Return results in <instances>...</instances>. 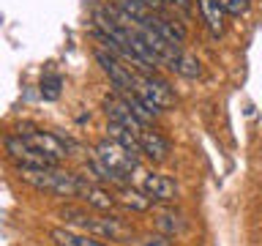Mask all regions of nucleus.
<instances>
[{"label": "nucleus", "mask_w": 262, "mask_h": 246, "mask_svg": "<svg viewBox=\"0 0 262 246\" xmlns=\"http://www.w3.org/2000/svg\"><path fill=\"white\" fill-rule=\"evenodd\" d=\"M104 112H106V120H115V123H123V126H128V129H134L139 131L145 126L142 120L134 115V110H131V104H128V98L126 96H106L104 98Z\"/></svg>", "instance_id": "6e6552de"}, {"label": "nucleus", "mask_w": 262, "mask_h": 246, "mask_svg": "<svg viewBox=\"0 0 262 246\" xmlns=\"http://www.w3.org/2000/svg\"><path fill=\"white\" fill-rule=\"evenodd\" d=\"M3 148H6V159L14 167H57L55 159H49L47 153L33 148L22 134H6Z\"/></svg>", "instance_id": "20e7f679"}, {"label": "nucleus", "mask_w": 262, "mask_h": 246, "mask_svg": "<svg viewBox=\"0 0 262 246\" xmlns=\"http://www.w3.org/2000/svg\"><path fill=\"white\" fill-rule=\"evenodd\" d=\"M60 88H63V77H60V74H44V77H41V96H44L47 101L60 98Z\"/></svg>", "instance_id": "412c9836"}, {"label": "nucleus", "mask_w": 262, "mask_h": 246, "mask_svg": "<svg viewBox=\"0 0 262 246\" xmlns=\"http://www.w3.org/2000/svg\"><path fill=\"white\" fill-rule=\"evenodd\" d=\"M57 216L66 221V227L82 230L88 235H96L101 241H118V243H131L134 238V230H131L123 219L118 216H98V213H90L79 205H63L57 208Z\"/></svg>", "instance_id": "f257e3e1"}, {"label": "nucleus", "mask_w": 262, "mask_h": 246, "mask_svg": "<svg viewBox=\"0 0 262 246\" xmlns=\"http://www.w3.org/2000/svg\"><path fill=\"white\" fill-rule=\"evenodd\" d=\"M139 142H142V156H147L150 161L161 164L169 159V142L161 131H153L150 126L139 129Z\"/></svg>", "instance_id": "9b49d317"}, {"label": "nucleus", "mask_w": 262, "mask_h": 246, "mask_svg": "<svg viewBox=\"0 0 262 246\" xmlns=\"http://www.w3.org/2000/svg\"><path fill=\"white\" fill-rule=\"evenodd\" d=\"M164 3H167V6H172V0H164Z\"/></svg>", "instance_id": "a878e982"}, {"label": "nucleus", "mask_w": 262, "mask_h": 246, "mask_svg": "<svg viewBox=\"0 0 262 246\" xmlns=\"http://www.w3.org/2000/svg\"><path fill=\"white\" fill-rule=\"evenodd\" d=\"M128 246H175V241H172L169 235H164V233H147V235H137V238H131V243Z\"/></svg>", "instance_id": "4be33fe9"}, {"label": "nucleus", "mask_w": 262, "mask_h": 246, "mask_svg": "<svg viewBox=\"0 0 262 246\" xmlns=\"http://www.w3.org/2000/svg\"><path fill=\"white\" fill-rule=\"evenodd\" d=\"M16 175L22 183L55 197H79L82 192V178L60 167H16Z\"/></svg>", "instance_id": "f03ea898"}, {"label": "nucleus", "mask_w": 262, "mask_h": 246, "mask_svg": "<svg viewBox=\"0 0 262 246\" xmlns=\"http://www.w3.org/2000/svg\"><path fill=\"white\" fill-rule=\"evenodd\" d=\"M93 55H96V63L104 69V74L112 79V85L118 88V93H120V96L134 93V90H137V77L126 69V66L120 63V57H118V55H112L110 49H96Z\"/></svg>", "instance_id": "0eeeda50"}, {"label": "nucleus", "mask_w": 262, "mask_h": 246, "mask_svg": "<svg viewBox=\"0 0 262 246\" xmlns=\"http://www.w3.org/2000/svg\"><path fill=\"white\" fill-rule=\"evenodd\" d=\"M115 197H118V205L120 208H126V211H134V213H145V211H150L153 208V197L145 192V189H134V186H128V183H123L115 189Z\"/></svg>", "instance_id": "f8f14e48"}, {"label": "nucleus", "mask_w": 262, "mask_h": 246, "mask_svg": "<svg viewBox=\"0 0 262 246\" xmlns=\"http://www.w3.org/2000/svg\"><path fill=\"white\" fill-rule=\"evenodd\" d=\"M196 6H200V14H202V22L208 25V30L213 33V36H224V28H227V22H224V16L227 11L221 8L219 0H196Z\"/></svg>", "instance_id": "2eb2a0df"}, {"label": "nucleus", "mask_w": 262, "mask_h": 246, "mask_svg": "<svg viewBox=\"0 0 262 246\" xmlns=\"http://www.w3.org/2000/svg\"><path fill=\"white\" fill-rule=\"evenodd\" d=\"M79 197L90 205V208H96V211H115V208H118V197H115V192L104 189V183H96V180H85V178H82Z\"/></svg>", "instance_id": "9d476101"}, {"label": "nucleus", "mask_w": 262, "mask_h": 246, "mask_svg": "<svg viewBox=\"0 0 262 246\" xmlns=\"http://www.w3.org/2000/svg\"><path fill=\"white\" fill-rule=\"evenodd\" d=\"M156 230L164 235H169V238L183 235L188 230V219L180 211H161L159 216H156Z\"/></svg>", "instance_id": "a211bd4d"}, {"label": "nucleus", "mask_w": 262, "mask_h": 246, "mask_svg": "<svg viewBox=\"0 0 262 246\" xmlns=\"http://www.w3.org/2000/svg\"><path fill=\"white\" fill-rule=\"evenodd\" d=\"M219 3L229 16H243L251 8V0H219Z\"/></svg>", "instance_id": "5701e85b"}, {"label": "nucleus", "mask_w": 262, "mask_h": 246, "mask_svg": "<svg viewBox=\"0 0 262 246\" xmlns=\"http://www.w3.org/2000/svg\"><path fill=\"white\" fill-rule=\"evenodd\" d=\"M93 153L106 164V167L118 170V172H123V175H128V178H131V172H139V159H137V156H131L123 145H118L112 137L98 139L96 148H93Z\"/></svg>", "instance_id": "423d86ee"}, {"label": "nucleus", "mask_w": 262, "mask_h": 246, "mask_svg": "<svg viewBox=\"0 0 262 246\" xmlns=\"http://www.w3.org/2000/svg\"><path fill=\"white\" fill-rule=\"evenodd\" d=\"M16 134H22L33 148H38L41 153H47L49 159H55L57 164L71 156V142L63 139V137H57V134H52V131H41V129H33V126H19Z\"/></svg>", "instance_id": "39448f33"}, {"label": "nucleus", "mask_w": 262, "mask_h": 246, "mask_svg": "<svg viewBox=\"0 0 262 246\" xmlns=\"http://www.w3.org/2000/svg\"><path fill=\"white\" fill-rule=\"evenodd\" d=\"M147 22H150L153 28H156V30H159L161 36H164V38L169 41V44L180 47V44H183V41H186V28H183V25H180V22L169 19V16H164V14H153L150 19H147Z\"/></svg>", "instance_id": "f3484780"}, {"label": "nucleus", "mask_w": 262, "mask_h": 246, "mask_svg": "<svg viewBox=\"0 0 262 246\" xmlns=\"http://www.w3.org/2000/svg\"><path fill=\"white\" fill-rule=\"evenodd\" d=\"M142 189L156 202H175V197H178V183L169 175H161V172H145Z\"/></svg>", "instance_id": "1a4fd4ad"}, {"label": "nucleus", "mask_w": 262, "mask_h": 246, "mask_svg": "<svg viewBox=\"0 0 262 246\" xmlns=\"http://www.w3.org/2000/svg\"><path fill=\"white\" fill-rule=\"evenodd\" d=\"M142 3L150 8L153 14H164V8H167V3H164V0H142Z\"/></svg>", "instance_id": "b1692460"}, {"label": "nucleus", "mask_w": 262, "mask_h": 246, "mask_svg": "<svg viewBox=\"0 0 262 246\" xmlns=\"http://www.w3.org/2000/svg\"><path fill=\"white\" fill-rule=\"evenodd\" d=\"M172 6H175V8H180V11H183L186 16L191 14V0H172Z\"/></svg>", "instance_id": "393cba45"}, {"label": "nucleus", "mask_w": 262, "mask_h": 246, "mask_svg": "<svg viewBox=\"0 0 262 246\" xmlns=\"http://www.w3.org/2000/svg\"><path fill=\"white\" fill-rule=\"evenodd\" d=\"M49 238H52L55 246H106L101 238L88 235V233L74 230V227H52L49 230Z\"/></svg>", "instance_id": "4468645a"}, {"label": "nucleus", "mask_w": 262, "mask_h": 246, "mask_svg": "<svg viewBox=\"0 0 262 246\" xmlns=\"http://www.w3.org/2000/svg\"><path fill=\"white\" fill-rule=\"evenodd\" d=\"M169 69L175 74H180V77H186V79H200L202 77V63L196 60L194 55H188V52H180Z\"/></svg>", "instance_id": "6ab92c4d"}, {"label": "nucleus", "mask_w": 262, "mask_h": 246, "mask_svg": "<svg viewBox=\"0 0 262 246\" xmlns=\"http://www.w3.org/2000/svg\"><path fill=\"white\" fill-rule=\"evenodd\" d=\"M134 93L142 98V104L150 110L153 118H159L161 110H169L172 104H175V93H172L169 82L159 79L156 74H142V77L137 79V90Z\"/></svg>", "instance_id": "7ed1b4c3"}, {"label": "nucleus", "mask_w": 262, "mask_h": 246, "mask_svg": "<svg viewBox=\"0 0 262 246\" xmlns=\"http://www.w3.org/2000/svg\"><path fill=\"white\" fill-rule=\"evenodd\" d=\"M82 170L88 172L90 180H96V183H104V186H123V183H128V175H123V172L106 167V164L98 159L96 153L85 161V167H82Z\"/></svg>", "instance_id": "ddd939ff"}, {"label": "nucleus", "mask_w": 262, "mask_h": 246, "mask_svg": "<svg viewBox=\"0 0 262 246\" xmlns=\"http://www.w3.org/2000/svg\"><path fill=\"white\" fill-rule=\"evenodd\" d=\"M106 131H110V137H112L118 145L126 148V151H128L131 156H137V159L142 156V142H139V131L128 129V126H123V123H115V120L106 123Z\"/></svg>", "instance_id": "dca6fc26"}, {"label": "nucleus", "mask_w": 262, "mask_h": 246, "mask_svg": "<svg viewBox=\"0 0 262 246\" xmlns=\"http://www.w3.org/2000/svg\"><path fill=\"white\" fill-rule=\"evenodd\" d=\"M112 6H118L123 14H128L131 19L139 22V25L147 22V19L153 16V11H150V8H147V6L142 3V0H112Z\"/></svg>", "instance_id": "aec40b11"}]
</instances>
